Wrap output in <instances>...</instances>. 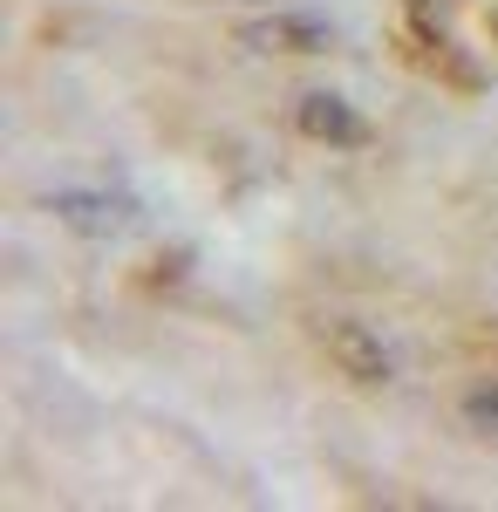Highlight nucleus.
Masks as SVG:
<instances>
[{"instance_id":"f257e3e1","label":"nucleus","mask_w":498,"mask_h":512,"mask_svg":"<svg viewBox=\"0 0 498 512\" xmlns=\"http://www.w3.org/2000/svg\"><path fill=\"white\" fill-rule=\"evenodd\" d=\"M314 342H321V355L335 362V376H348V383H362V390H383L389 376H396V355L383 349V335H376L369 321L328 315L321 328H314Z\"/></svg>"},{"instance_id":"f03ea898","label":"nucleus","mask_w":498,"mask_h":512,"mask_svg":"<svg viewBox=\"0 0 498 512\" xmlns=\"http://www.w3.org/2000/svg\"><path fill=\"white\" fill-rule=\"evenodd\" d=\"M239 41L253 55H328L335 48V28L314 21V14H260V21H239Z\"/></svg>"},{"instance_id":"7ed1b4c3","label":"nucleus","mask_w":498,"mask_h":512,"mask_svg":"<svg viewBox=\"0 0 498 512\" xmlns=\"http://www.w3.org/2000/svg\"><path fill=\"white\" fill-rule=\"evenodd\" d=\"M48 212L82 239H110V233H130L137 226V205L123 192H48Z\"/></svg>"},{"instance_id":"20e7f679","label":"nucleus","mask_w":498,"mask_h":512,"mask_svg":"<svg viewBox=\"0 0 498 512\" xmlns=\"http://www.w3.org/2000/svg\"><path fill=\"white\" fill-rule=\"evenodd\" d=\"M294 123H301V137H314V144H335V151L362 144V117L348 110L335 89H307L301 103H294Z\"/></svg>"},{"instance_id":"39448f33","label":"nucleus","mask_w":498,"mask_h":512,"mask_svg":"<svg viewBox=\"0 0 498 512\" xmlns=\"http://www.w3.org/2000/svg\"><path fill=\"white\" fill-rule=\"evenodd\" d=\"M464 431H478L485 444H498V383H478L464 396Z\"/></svg>"},{"instance_id":"423d86ee","label":"nucleus","mask_w":498,"mask_h":512,"mask_svg":"<svg viewBox=\"0 0 498 512\" xmlns=\"http://www.w3.org/2000/svg\"><path fill=\"white\" fill-rule=\"evenodd\" d=\"M430 7H437V0H410V14H417V21H430Z\"/></svg>"}]
</instances>
